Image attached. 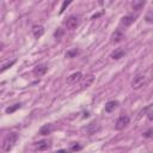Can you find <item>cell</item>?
Instances as JSON below:
<instances>
[{"mask_svg": "<svg viewBox=\"0 0 153 153\" xmlns=\"http://www.w3.org/2000/svg\"><path fill=\"white\" fill-rule=\"evenodd\" d=\"M143 137H146V139L152 137V129H151V128H149L147 131H145V133H143Z\"/></svg>", "mask_w": 153, "mask_h": 153, "instance_id": "obj_23", "label": "cell"}, {"mask_svg": "<svg viewBox=\"0 0 153 153\" xmlns=\"http://www.w3.org/2000/svg\"><path fill=\"white\" fill-rule=\"evenodd\" d=\"M92 82H93V76H92V75H90L88 80H86V81L84 82V85H82V88H86V87H88V86H90Z\"/></svg>", "mask_w": 153, "mask_h": 153, "instance_id": "obj_20", "label": "cell"}, {"mask_svg": "<svg viewBox=\"0 0 153 153\" xmlns=\"http://www.w3.org/2000/svg\"><path fill=\"white\" fill-rule=\"evenodd\" d=\"M72 2H73V0H65V1H63V4H62V6H61L60 14H61V13H63V12H65V10H66V7H68Z\"/></svg>", "mask_w": 153, "mask_h": 153, "instance_id": "obj_17", "label": "cell"}, {"mask_svg": "<svg viewBox=\"0 0 153 153\" xmlns=\"http://www.w3.org/2000/svg\"><path fill=\"white\" fill-rule=\"evenodd\" d=\"M1 47H2V43H0V50H1Z\"/></svg>", "mask_w": 153, "mask_h": 153, "instance_id": "obj_27", "label": "cell"}, {"mask_svg": "<svg viewBox=\"0 0 153 153\" xmlns=\"http://www.w3.org/2000/svg\"><path fill=\"white\" fill-rule=\"evenodd\" d=\"M118 100H109L106 104H105V111L106 112H111V111H114L117 106H118Z\"/></svg>", "mask_w": 153, "mask_h": 153, "instance_id": "obj_12", "label": "cell"}, {"mask_svg": "<svg viewBox=\"0 0 153 153\" xmlns=\"http://www.w3.org/2000/svg\"><path fill=\"white\" fill-rule=\"evenodd\" d=\"M124 55H126V51H124L123 49H116V50H114V51L111 53L110 57H111L112 60H118V59L123 57Z\"/></svg>", "mask_w": 153, "mask_h": 153, "instance_id": "obj_13", "label": "cell"}, {"mask_svg": "<svg viewBox=\"0 0 153 153\" xmlns=\"http://www.w3.org/2000/svg\"><path fill=\"white\" fill-rule=\"evenodd\" d=\"M147 111H148V112H147V117H148V120H149V121H152V120H153V116H152V115H153V112H152V104H149V105H148Z\"/></svg>", "mask_w": 153, "mask_h": 153, "instance_id": "obj_22", "label": "cell"}, {"mask_svg": "<svg viewBox=\"0 0 153 153\" xmlns=\"http://www.w3.org/2000/svg\"><path fill=\"white\" fill-rule=\"evenodd\" d=\"M146 84H147V76H146V74H143V73L136 74V75L133 78L131 82H130L131 88H134V90H139V88H141L142 86H145Z\"/></svg>", "mask_w": 153, "mask_h": 153, "instance_id": "obj_2", "label": "cell"}, {"mask_svg": "<svg viewBox=\"0 0 153 153\" xmlns=\"http://www.w3.org/2000/svg\"><path fill=\"white\" fill-rule=\"evenodd\" d=\"M65 25H66V29L67 30H74V29H76L80 25V18L78 16H74V14L73 16H69L67 18Z\"/></svg>", "mask_w": 153, "mask_h": 153, "instance_id": "obj_3", "label": "cell"}, {"mask_svg": "<svg viewBox=\"0 0 153 153\" xmlns=\"http://www.w3.org/2000/svg\"><path fill=\"white\" fill-rule=\"evenodd\" d=\"M51 147V142L48 140H41L38 142H35V148L36 151H47Z\"/></svg>", "mask_w": 153, "mask_h": 153, "instance_id": "obj_6", "label": "cell"}, {"mask_svg": "<svg viewBox=\"0 0 153 153\" xmlns=\"http://www.w3.org/2000/svg\"><path fill=\"white\" fill-rule=\"evenodd\" d=\"M129 122H130L129 116H127V115H121V116L116 120V122H115V129H116V130H122V129H124V128L129 124Z\"/></svg>", "mask_w": 153, "mask_h": 153, "instance_id": "obj_4", "label": "cell"}, {"mask_svg": "<svg viewBox=\"0 0 153 153\" xmlns=\"http://www.w3.org/2000/svg\"><path fill=\"white\" fill-rule=\"evenodd\" d=\"M123 38H124V35H123V32H122L120 29L115 30V31L111 33V36H110V41H111L112 43H118V42H121Z\"/></svg>", "mask_w": 153, "mask_h": 153, "instance_id": "obj_7", "label": "cell"}, {"mask_svg": "<svg viewBox=\"0 0 153 153\" xmlns=\"http://www.w3.org/2000/svg\"><path fill=\"white\" fill-rule=\"evenodd\" d=\"M146 22H147V23H152V19H151V12H149L148 16L146 17Z\"/></svg>", "mask_w": 153, "mask_h": 153, "instance_id": "obj_25", "label": "cell"}, {"mask_svg": "<svg viewBox=\"0 0 153 153\" xmlns=\"http://www.w3.org/2000/svg\"><path fill=\"white\" fill-rule=\"evenodd\" d=\"M54 130V126L53 124H44L43 127H41V129H39V134L41 135H43V136H45V135H49V134H51V131Z\"/></svg>", "mask_w": 153, "mask_h": 153, "instance_id": "obj_11", "label": "cell"}, {"mask_svg": "<svg viewBox=\"0 0 153 153\" xmlns=\"http://www.w3.org/2000/svg\"><path fill=\"white\" fill-rule=\"evenodd\" d=\"M47 71H48V66L45 63H41V65H37L33 68L32 73H33L35 76H42V75H44L47 73Z\"/></svg>", "mask_w": 153, "mask_h": 153, "instance_id": "obj_5", "label": "cell"}, {"mask_svg": "<svg viewBox=\"0 0 153 153\" xmlns=\"http://www.w3.org/2000/svg\"><path fill=\"white\" fill-rule=\"evenodd\" d=\"M17 140H18V134H17V133H10V134L5 137V140H4L2 149H4L5 152L11 151V149L13 148L14 143L17 142Z\"/></svg>", "mask_w": 153, "mask_h": 153, "instance_id": "obj_1", "label": "cell"}, {"mask_svg": "<svg viewBox=\"0 0 153 153\" xmlns=\"http://www.w3.org/2000/svg\"><path fill=\"white\" fill-rule=\"evenodd\" d=\"M99 126H98V123H96V122H92V123H90L87 127H86V131L90 134V135H92V134H94L96 131H98L99 130Z\"/></svg>", "mask_w": 153, "mask_h": 153, "instance_id": "obj_14", "label": "cell"}, {"mask_svg": "<svg viewBox=\"0 0 153 153\" xmlns=\"http://www.w3.org/2000/svg\"><path fill=\"white\" fill-rule=\"evenodd\" d=\"M79 54H80V50L76 49V48H74V49H71V50H68V51L66 53V57L73 59V57H76Z\"/></svg>", "mask_w": 153, "mask_h": 153, "instance_id": "obj_15", "label": "cell"}, {"mask_svg": "<svg viewBox=\"0 0 153 153\" xmlns=\"http://www.w3.org/2000/svg\"><path fill=\"white\" fill-rule=\"evenodd\" d=\"M31 31H32V35L35 36V38H39L44 33V27L42 25H33Z\"/></svg>", "mask_w": 153, "mask_h": 153, "instance_id": "obj_10", "label": "cell"}, {"mask_svg": "<svg viewBox=\"0 0 153 153\" xmlns=\"http://www.w3.org/2000/svg\"><path fill=\"white\" fill-rule=\"evenodd\" d=\"M81 78H82V74H81L80 72H75V73L71 74V75L67 78V82H68L69 85H73V84L79 82V81L81 80Z\"/></svg>", "mask_w": 153, "mask_h": 153, "instance_id": "obj_8", "label": "cell"}, {"mask_svg": "<svg viewBox=\"0 0 153 153\" xmlns=\"http://www.w3.org/2000/svg\"><path fill=\"white\" fill-rule=\"evenodd\" d=\"M82 148V146L81 145H79L78 142H74L71 147H69V151H72V152H76V151H80Z\"/></svg>", "mask_w": 153, "mask_h": 153, "instance_id": "obj_18", "label": "cell"}, {"mask_svg": "<svg viewBox=\"0 0 153 153\" xmlns=\"http://www.w3.org/2000/svg\"><path fill=\"white\" fill-rule=\"evenodd\" d=\"M14 62H16V61L13 60V61H11V62H8V63H6V65H4V66H2L1 68H0V73H2L4 71H6V69H8L10 67H12V66L14 65Z\"/></svg>", "mask_w": 153, "mask_h": 153, "instance_id": "obj_19", "label": "cell"}, {"mask_svg": "<svg viewBox=\"0 0 153 153\" xmlns=\"http://www.w3.org/2000/svg\"><path fill=\"white\" fill-rule=\"evenodd\" d=\"M135 19H136L135 16H124V17L121 19V25L124 26V27H128V26H130V25L135 22Z\"/></svg>", "mask_w": 153, "mask_h": 153, "instance_id": "obj_9", "label": "cell"}, {"mask_svg": "<svg viewBox=\"0 0 153 153\" xmlns=\"http://www.w3.org/2000/svg\"><path fill=\"white\" fill-rule=\"evenodd\" d=\"M100 14H102V13H97V14H94V16H92V18H91V19H96V18H98V17H99Z\"/></svg>", "mask_w": 153, "mask_h": 153, "instance_id": "obj_26", "label": "cell"}, {"mask_svg": "<svg viewBox=\"0 0 153 153\" xmlns=\"http://www.w3.org/2000/svg\"><path fill=\"white\" fill-rule=\"evenodd\" d=\"M62 33H63V32H62V30H61V29H59V30H57V31H55V33H54V36H55V37H57V38H59V37H60V36H61V35H62Z\"/></svg>", "mask_w": 153, "mask_h": 153, "instance_id": "obj_24", "label": "cell"}, {"mask_svg": "<svg viewBox=\"0 0 153 153\" xmlns=\"http://www.w3.org/2000/svg\"><path fill=\"white\" fill-rule=\"evenodd\" d=\"M22 108V104L20 103H17V104H14V105H12V106H8L5 111H6V114H12V112H14L16 110H18V109H20Z\"/></svg>", "mask_w": 153, "mask_h": 153, "instance_id": "obj_16", "label": "cell"}, {"mask_svg": "<svg viewBox=\"0 0 153 153\" xmlns=\"http://www.w3.org/2000/svg\"><path fill=\"white\" fill-rule=\"evenodd\" d=\"M145 4H146V0H141V1H140V4H137V5H133V8H134V10H136V11H139V10H140Z\"/></svg>", "mask_w": 153, "mask_h": 153, "instance_id": "obj_21", "label": "cell"}]
</instances>
